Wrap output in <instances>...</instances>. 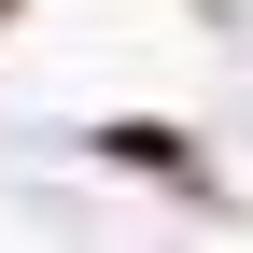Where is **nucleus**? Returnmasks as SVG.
Listing matches in <instances>:
<instances>
[{
    "label": "nucleus",
    "instance_id": "f03ea898",
    "mask_svg": "<svg viewBox=\"0 0 253 253\" xmlns=\"http://www.w3.org/2000/svg\"><path fill=\"white\" fill-rule=\"evenodd\" d=\"M0 28H14V0H0Z\"/></svg>",
    "mask_w": 253,
    "mask_h": 253
},
{
    "label": "nucleus",
    "instance_id": "f257e3e1",
    "mask_svg": "<svg viewBox=\"0 0 253 253\" xmlns=\"http://www.w3.org/2000/svg\"><path fill=\"white\" fill-rule=\"evenodd\" d=\"M84 155H113V169H155V183H183V197L211 183V155L183 141V126H84Z\"/></svg>",
    "mask_w": 253,
    "mask_h": 253
}]
</instances>
